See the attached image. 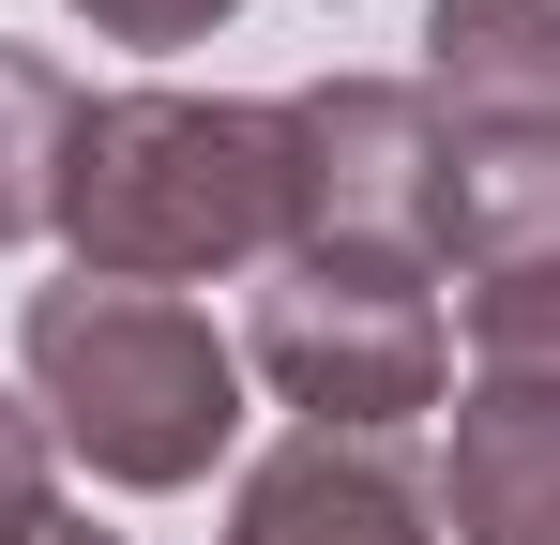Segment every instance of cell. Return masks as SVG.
Wrapping results in <instances>:
<instances>
[{
  "instance_id": "5",
  "label": "cell",
  "mask_w": 560,
  "mask_h": 545,
  "mask_svg": "<svg viewBox=\"0 0 560 545\" xmlns=\"http://www.w3.org/2000/svg\"><path fill=\"white\" fill-rule=\"evenodd\" d=\"M228 545H440V500L394 469V440H273L228 485Z\"/></svg>"
},
{
  "instance_id": "11",
  "label": "cell",
  "mask_w": 560,
  "mask_h": 545,
  "mask_svg": "<svg viewBox=\"0 0 560 545\" xmlns=\"http://www.w3.org/2000/svg\"><path fill=\"white\" fill-rule=\"evenodd\" d=\"M46 469H61V440H46V409H31V394H0V545L31 531L46 500H61Z\"/></svg>"
},
{
  "instance_id": "8",
  "label": "cell",
  "mask_w": 560,
  "mask_h": 545,
  "mask_svg": "<svg viewBox=\"0 0 560 545\" xmlns=\"http://www.w3.org/2000/svg\"><path fill=\"white\" fill-rule=\"evenodd\" d=\"M424 91L455 121H560V0H424Z\"/></svg>"
},
{
  "instance_id": "6",
  "label": "cell",
  "mask_w": 560,
  "mask_h": 545,
  "mask_svg": "<svg viewBox=\"0 0 560 545\" xmlns=\"http://www.w3.org/2000/svg\"><path fill=\"white\" fill-rule=\"evenodd\" d=\"M440 515H455V545H560V394L546 379H469L455 394Z\"/></svg>"
},
{
  "instance_id": "3",
  "label": "cell",
  "mask_w": 560,
  "mask_h": 545,
  "mask_svg": "<svg viewBox=\"0 0 560 545\" xmlns=\"http://www.w3.org/2000/svg\"><path fill=\"white\" fill-rule=\"evenodd\" d=\"M243 363L273 379L318 440H394V425L440 409L455 334H440L424 258H273L258 318H243Z\"/></svg>"
},
{
  "instance_id": "1",
  "label": "cell",
  "mask_w": 560,
  "mask_h": 545,
  "mask_svg": "<svg viewBox=\"0 0 560 545\" xmlns=\"http://www.w3.org/2000/svg\"><path fill=\"white\" fill-rule=\"evenodd\" d=\"M46 228L77 243L92 288L183 303L197 272H258L288 258V121L228 91H92Z\"/></svg>"
},
{
  "instance_id": "7",
  "label": "cell",
  "mask_w": 560,
  "mask_h": 545,
  "mask_svg": "<svg viewBox=\"0 0 560 545\" xmlns=\"http://www.w3.org/2000/svg\"><path fill=\"white\" fill-rule=\"evenodd\" d=\"M424 258H455V272L560 258V121H455L440 137V228H424Z\"/></svg>"
},
{
  "instance_id": "2",
  "label": "cell",
  "mask_w": 560,
  "mask_h": 545,
  "mask_svg": "<svg viewBox=\"0 0 560 545\" xmlns=\"http://www.w3.org/2000/svg\"><path fill=\"white\" fill-rule=\"evenodd\" d=\"M15 363H31L46 440L77 454L92 485H121V500L212 485V454L243 440V349H228L197 303H167V288H92V272H61V288H31Z\"/></svg>"
},
{
  "instance_id": "12",
  "label": "cell",
  "mask_w": 560,
  "mask_h": 545,
  "mask_svg": "<svg viewBox=\"0 0 560 545\" xmlns=\"http://www.w3.org/2000/svg\"><path fill=\"white\" fill-rule=\"evenodd\" d=\"M106 46H212L228 31V0H77Z\"/></svg>"
},
{
  "instance_id": "9",
  "label": "cell",
  "mask_w": 560,
  "mask_h": 545,
  "mask_svg": "<svg viewBox=\"0 0 560 545\" xmlns=\"http://www.w3.org/2000/svg\"><path fill=\"white\" fill-rule=\"evenodd\" d=\"M77 106H92V91L61 77L46 46H0V243H46V212H61V152H77Z\"/></svg>"
},
{
  "instance_id": "4",
  "label": "cell",
  "mask_w": 560,
  "mask_h": 545,
  "mask_svg": "<svg viewBox=\"0 0 560 545\" xmlns=\"http://www.w3.org/2000/svg\"><path fill=\"white\" fill-rule=\"evenodd\" d=\"M288 121V258H424L440 228V91L424 77H318Z\"/></svg>"
},
{
  "instance_id": "13",
  "label": "cell",
  "mask_w": 560,
  "mask_h": 545,
  "mask_svg": "<svg viewBox=\"0 0 560 545\" xmlns=\"http://www.w3.org/2000/svg\"><path fill=\"white\" fill-rule=\"evenodd\" d=\"M15 545H121V531H92L77 500H46V515H31V531H15Z\"/></svg>"
},
{
  "instance_id": "10",
  "label": "cell",
  "mask_w": 560,
  "mask_h": 545,
  "mask_svg": "<svg viewBox=\"0 0 560 545\" xmlns=\"http://www.w3.org/2000/svg\"><path fill=\"white\" fill-rule=\"evenodd\" d=\"M455 318H469V363H485V379H546V394H560V258H530V272H469Z\"/></svg>"
}]
</instances>
